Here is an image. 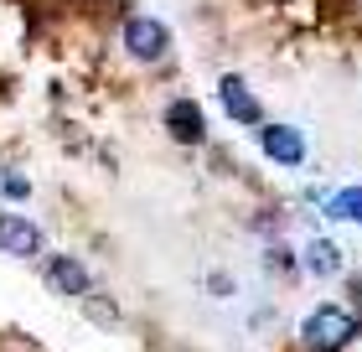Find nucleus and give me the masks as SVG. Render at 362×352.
Here are the masks:
<instances>
[{"mask_svg":"<svg viewBox=\"0 0 362 352\" xmlns=\"http://www.w3.org/2000/svg\"><path fill=\"white\" fill-rule=\"evenodd\" d=\"M259 145H264V156L274 166H300L305 161V135L295 125H264L259 130Z\"/></svg>","mask_w":362,"mask_h":352,"instance_id":"4","label":"nucleus"},{"mask_svg":"<svg viewBox=\"0 0 362 352\" xmlns=\"http://www.w3.org/2000/svg\"><path fill=\"white\" fill-rule=\"evenodd\" d=\"M305 270H310V275H321V280H326V275H337V270H341L337 244H332V239H310V244H305Z\"/></svg>","mask_w":362,"mask_h":352,"instance_id":"8","label":"nucleus"},{"mask_svg":"<svg viewBox=\"0 0 362 352\" xmlns=\"http://www.w3.org/2000/svg\"><path fill=\"white\" fill-rule=\"evenodd\" d=\"M119 37H124V52L135 62H160V57H166V47H171L166 21H156V16H129Z\"/></svg>","mask_w":362,"mask_h":352,"instance_id":"2","label":"nucleus"},{"mask_svg":"<svg viewBox=\"0 0 362 352\" xmlns=\"http://www.w3.org/2000/svg\"><path fill=\"white\" fill-rule=\"evenodd\" d=\"M0 254H16V259H37V254H42V228L31 223V217L0 212Z\"/></svg>","mask_w":362,"mask_h":352,"instance_id":"3","label":"nucleus"},{"mask_svg":"<svg viewBox=\"0 0 362 352\" xmlns=\"http://www.w3.org/2000/svg\"><path fill=\"white\" fill-rule=\"evenodd\" d=\"M166 130H171V140H181V145H202L207 120H202V109H197L192 98H176V104L166 109Z\"/></svg>","mask_w":362,"mask_h":352,"instance_id":"6","label":"nucleus"},{"mask_svg":"<svg viewBox=\"0 0 362 352\" xmlns=\"http://www.w3.org/2000/svg\"><path fill=\"white\" fill-rule=\"evenodd\" d=\"M352 331H357V322L341 306H316L305 316V327H300V342L310 347V352H341L352 342Z\"/></svg>","mask_w":362,"mask_h":352,"instance_id":"1","label":"nucleus"},{"mask_svg":"<svg viewBox=\"0 0 362 352\" xmlns=\"http://www.w3.org/2000/svg\"><path fill=\"white\" fill-rule=\"evenodd\" d=\"M218 98H223L228 120H238V125H259V98L249 93V83H243L238 73L218 78Z\"/></svg>","mask_w":362,"mask_h":352,"instance_id":"5","label":"nucleus"},{"mask_svg":"<svg viewBox=\"0 0 362 352\" xmlns=\"http://www.w3.org/2000/svg\"><path fill=\"white\" fill-rule=\"evenodd\" d=\"M47 285L57 295H88V270L73 254H57V259H47Z\"/></svg>","mask_w":362,"mask_h":352,"instance_id":"7","label":"nucleus"},{"mask_svg":"<svg viewBox=\"0 0 362 352\" xmlns=\"http://www.w3.org/2000/svg\"><path fill=\"white\" fill-rule=\"evenodd\" d=\"M326 217H337V223H362V187H341V192H332Z\"/></svg>","mask_w":362,"mask_h":352,"instance_id":"9","label":"nucleus"}]
</instances>
